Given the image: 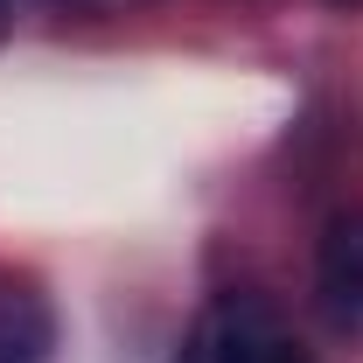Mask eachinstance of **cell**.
Wrapping results in <instances>:
<instances>
[{"mask_svg": "<svg viewBox=\"0 0 363 363\" xmlns=\"http://www.w3.org/2000/svg\"><path fill=\"white\" fill-rule=\"evenodd\" d=\"M182 363H315L294 321L252 286H224L182 335Z\"/></svg>", "mask_w": 363, "mask_h": 363, "instance_id": "1", "label": "cell"}, {"mask_svg": "<svg viewBox=\"0 0 363 363\" xmlns=\"http://www.w3.org/2000/svg\"><path fill=\"white\" fill-rule=\"evenodd\" d=\"M315 294H321V315L335 321L342 335H363V203L342 210L335 224L321 230Z\"/></svg>", "mask_w": 363, "mask_h": 363, "instance_id": "2", "label": "cell"}, {"mask_svg": "<svg viewBox=\"0 0 363 363\" xmlns=\"http://www.w3.org/2000/svg\"><path fill=\"white\" fill-rule=\"evenodd\" d=\"M56 350V315L35 286L0 279V363H49Z\"/></svg>", "mask_w": 363, "mask_h": 363, "instance_id": "3", "label": "cell"}, {"mask_svg": "<svg viewBox=\"0 0 363 363\" xmlns=\"http://www.w3.org/2000/svg\"><path fill=\"white\" fill-rule=\"evenodd\" d=\"M7 21H14V0H0V35H7Z\"/></svg>", "mask_w": 363, "mask_h": 363, "instance_id": "4", "label": "cell"}, {"mask_svg": "<svg viewBox=\"0 0 363 363\" xmlns=\"http://www.w3.org/2000/svg\"><path fill=\"white\" fill-rule=\"evenodd\" d=\"M335 7H363V0H335Z\"/></svg>", "mask_w": 363, "mask_h": 363, "instance_id": "5", "label": "cell"}]
</instances>
